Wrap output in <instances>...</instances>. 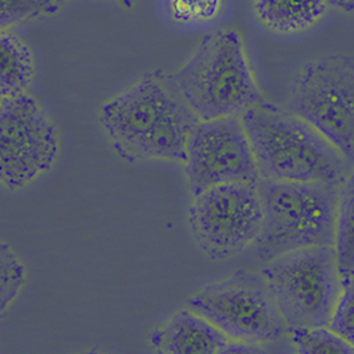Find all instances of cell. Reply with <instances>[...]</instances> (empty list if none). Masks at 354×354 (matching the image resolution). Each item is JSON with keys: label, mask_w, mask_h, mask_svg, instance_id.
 <instances>
[{"label": "cell", "mask_w": 354, "mask_h": 354, "mask_svg": "<svg viewBox=\"0 0 354 354\" xmlns=\"http://www.w3.org/2000/svg\"><path fill=\"white\" fill-rule=\"evenodd\" d=\"M57 10L56 0H0V28L31 17L53 15Z\"/></svg>", "instance_id": "cell-17"}, {"label": "cell", "mask_w": 354, "mask_h": 354, "mask_svg": "<svg viewBox=\"0 0 354 354\" xmlns=\"http://www.w3.org/2000/svg\"><path fill=\"white\" fill-rule=\"evenodd\" d=\"M354 63L346 53L310 62L290 88L286 109L319 130L354 162Z\"/></svg>", "instance_id": "cell-7"}, {"label": "cell", "mask_w": 354, "mask_h": 354, "mask_svg": "<svg viewBox=\"0 0 354 354\" xmlns=\"http://www.w3.org/2000/svg\"><path fill=\"white\" fill-rule=\"evenodd\" d=\"M185 173L194 195L228 183L260 179L250 140L238 115L199 120L185 147Z\"/></svg>", "instance_id": "cell-9"}, {"label": "cell", "mask_w": 354, "mask_h": 354, "mask_svg": "<svg viewBox=\"0 0 354 354\" xmlns=\"http://www.w3.org/2000/svg\"><path fill=\"white\" fill-rule=\"evenodd\" d=\"M32 77L31 50L17 35L0 28V96L24 93Z\"/></svg>", "instance_id": "cell-13"}, {"label": "cell", "mask_w": 354, "mask_h": 354, "mask_svg": "<svg viewBox=\"0 0 354 354\" xmlns=\"http://www.w3.org/2000/svg\"><path fill=\"white\" fill-rule=\"evenodd\" d=\"M328 6H333L338 10L352 14L354 10V0H326Z\"/></svg>", "instance_id": "cell-20"}, {"label": "cell", "mask_w": 354, "mask_h": 354, "mask_svg": "<svg viewBox=\"0 0 354 354\" xmlns=\"http://www.w3.org/2000/svg\"><path fill=\"white\" fill-rule=\"evenodd\" d=\"M241 120L260 178L345 183L353 176V163L319 130L287 109L266 100L243 113Z\"/></svg>", "instance_id": "cell-2"}, {"label": "cell", "mask_w": 354, "mask_h": 354, "mask_svg": "<svg viewBox=\"0 0 354 354\" xmlns=\"http://www.w3.org/2000/svg\"><path fill=\"white\" fill-rule=\"evenodd\" d=\"M57 133L48 115L26 93L0 104V185L20 189L48 171L57 157Z\"/></svg>", "instance_id": "cell-10"}, {"label": "cell", "mask_w": 354, "mask_h": 354, "mask_svg": "<svg viewBox=\"0 0 354 354\" xmlns=\"http://www.w3.org/2000/svg\"><path fill=\"white\" fill-rule=\"evenodd\" d=\"M114 1H117L120 6H122V7H125L127 10H130V8H133V4H134V1L133 0H114Z\"/></svg>", "instance_id": "cell-21"}, {"label": "cell", "mask_w": 354, "mask_h": 354, "mask_svg": "<svg viewBox=\"0 0 354 354\" xmlns=\"http://www.w3.org/2000/svg\"><path fill=\"white\" fill-rule=\"evenodd\" d=\"M187 306L234 341L263 346L288 336V326L260 272L236 271L195 293Z\"/></svg>", "instance_id": "cell-6"}, {"label": "cell", "mask_w": 354, "mask_h": 354, "mask_svg": "<svg viewBox=\"0 0 354 354\" xmlns=\"http://www.w3.org/2000/svg\"><path fill=\"white\" fill-rule=\"evenodd\" d=\"M326 10V0H254V11L260 23L279 33L308 30Z\"/></svg>", "instance_id": "cell-12"}, {"label": "cell", "mask_w": 354, "mask_h": 354, "mask_svg": "<svg viewBox=\"0 0 354 354\" xmlns=\"http://www.w3.org/2000/svg\"><path fill=\"white\" fill-rule=\"evenodd\" d=\"M230 338L192 309L179 310L151 335V346L165 354L225 353Z\"/></svg>", "instance_id": "cell-11"}, {"label": "cell", "mask_w": 354, "mask_h": 354, "mask_svg": "<svg viewBox=\"0 0 354 354\" xmlns=\"http://www.w3.org/2000/svg\"><path fill=\"white\" fill-rule=\"evenodd\" d=\"M342 185L260 178L257 187L263 223L254 243L259 260L264 264L292 250L333 245Z\"/></svg>", "instance_id": "cell-3"}, {"label": "cell", "mask_w": 354, "mask_h": 354, "mask_svg": "<svg viewBox=\"0 0 354 354\" xmlns=\"http://www.w3.org/2000/svg\"><path fill=\"white\" fill-rule=\"evenodd\" d=\"M26 270L10 245L0 243V317L23 288Z\"/></svg>", "instance_id": "cell-16"}, {"label": "cell", "mask_w": 354, "mask_h": 354, "mask_svg": "<svg viewBox=\"0 0 354 354\" xmlns=\"http://www.w3.org/2000/svg\"><path fill=\"white\" fill-rule=\"evenodd\" d=\"M326 326L337 336L354 345L353 283L342 286Z\"/></svg>", "instance_id": "cell-18"}, {"label": "cell", "mask_w": 354, "mask_h": 354, "mask_svg": "<svg viewBox=\"0 0 354 354\" xmlns=\"http://www.w3.org/2000/svg\"><path fill=\"white\" fill-rule=\"evenodd\" d=\"M187 222L194 241L212 260L239 255L258 239L263 209L258 187L228 183L194 195Z\"/></svg>", "instance_id": "cell-8"}, {"label": "cell", "mask_w": 354, "mask_h": 354, "mask_svg": "<svg viewBox=\"0 0 354 354\" xmlns=\"http://www.w3.org/2000/svg\"><path fill=\"white\" fill-rule=\"evenodd\" d=\"M178 12L187 17H207L209 14L216 11L219 0H173Z\"/></svg>", "instance_id": "cell-19"}, {"label": "cell", "mask_w": 354, "mask_h": 354, "mask_svg": "<svg viewBox=\"0 0 354 354\" xmlns=\"http://www.w3.org/2000/svg\"><path fill=\"white\" fill-rule=\"evenodd\" d=\"M199 120L170 73L144 75L100 109V122L125 161H185L189 133Z\"/></svg>", "instance_id": "cell-1"}, {"label": "cell", "mask_w": 354, "mask_h": 354, "mask_svg": "<svg viewBox=\"0 0 354 354\" xmlns=\"http://www.w3.org/2000/svg\"><path fill=\"white\" fill-rule=\"evenodd\" d=\"M290 328L326 326L342 290L333 245H309L277 255L260 271Z\"/></svg>", "instance_id": "cell-5"}, {"label": "cell", "mask_w": 354, "mask_h": 354, "mask_svg": "<svg viewBox=\"0 0 354 354\" xmlns=\"http://www.w3.org/2000/svg\"><path fill=\"white\" fill-rule=\"evenodd\" d=\"M353 196L352 176L341 189L333 242L338 274L342 286L353 283L354 277Z\"/></svg>", "instance_id": "cell-14"}, {"label": "cell", "mask_w": 354, "mask_h": 354, "mask_svg": "<svg viewBox=\"0 0 354 354\" xmlns=\"http://www.w3.org/2000/svg\"><path fill=\"white\" fill-rule=\"evenodd\" d=\"M1 100H3V98H1V96H0V104H1Z\"/></svg>", "instance_id": "cell-22"}, {"label": "cell", "mask_w": 354, "mask_h": 354, "mask_svg": "<svg viewBox=\"0 0 354 354\" xmlns=\"http://www.w3.org/2000/svg\"><path fill=\"white\" fill-rule=\"evenodd\" d=\"M170 75L198 120L241 117L266 101L236 30H218L206 35L192 57Z\"/></svg>", "instance_id": "cell-4"}, {"label": "cell", "mask_w": 354, "mask_h": 354, "mask_svg": "<svg viewBox=\"0 0 354 354\" xmlns=\"http://www.w3.org/2000/svg\"><path fill=\"white\" fill-rule=\"evenodd\" d=\"M288 336L297 353H354V345L337 336L328 326L290 328Z\"/></svg>", "instance_id": "cell-15"}]
</instances>
